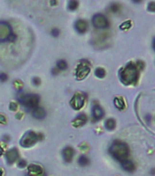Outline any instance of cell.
<instances>
[{"label": "cell", "instance_id": "6da1fadb", "mask_svg": "<svg viewBox=\"0 0 155 176\" xmlns=\"http://www.w3.org/2000/svg\"><path fill=\"white\" fill-rule=\"evenodd\" d=\"M139 78V68L137 64L130 62L120 71V81L126 85L132 84L137 82Z\"/></svg>", "mask_w": 155, "mask_h": 176}, {"label": "cell", "instance_id": "7a4b0ae2", "mask_svg": "<svg viewBox=\"0 0 155 176\" xmlns=\"http://www.w3.org/2000/svg\"><path fill=\"white\" fill-rule=\"evenodd\" d=\"M109 152L115 160L121 162L127 160L130 153V150L125 142H122L120 140H114L110 146Z\"/></svg>", "mask_w": 155, "mask_h": 176}, {"label": "cell", "instance_id": "3957f363", "mask_svg": "<svg viewBox=\"0 0 155 176\" xmlns=\"http://www.w3.org/2000/svg\"><path fill=\"white\" fill-rule=\"evenodd\" d=\"M18 102L24 105L28 110H33L37 106H39L40 98L36 94H24L20 93L18 95Z\"/></svg>", "mask_w": 155, "mask_h": 176}, {"label": "cell", "instance_id": "277c9868", "mask_svg": "<svg viewBox=\"0 0 155 176\" xmlns=\"http://www.w3.org/2000/svg\"><path fill=\"white\" fill-rule=\"evenodd\" d=\"M17 40V35L14 33L13 29L7 21H0V43L14 42Z\"/></svg>", "mask_w": 155, "mask_h": 176}, {"label": "cell", "instance_id": "5b68a950", "mask_svg": "<svg viewBox=\"0 0 155 176\" xmlns=\"http://www.w3.org/2000/svg\"><path fill=\"white\" fill-rule=\"evenodd\" d=\"M42 138H43V135L37 134L34 131L28 130L22 136L19 143H20V145L24 148H30L32 146H34L37 142V140H41Z\"/></svg>", "mask_w": 155, "mask_h": 176}, {"label": "cell", "instance_id": "8992f818", "mask_svg": "<svg viewBox=\"0 0 155 176\" xmlns=\"http://www.w3.org/2000/svg\"><path fill=\"white\" fill-rule=\"evenodd\" d=\"M89 72H90L89 62L86 60H82L76 68L75 75H76V78L78 80H83L88 76Z\"/></svg>", "mask_w": 155, "mask_h": 176}, {"label": "cell", "instance_id": "52a82bcc", "mask_svg": "<svg viewBox=\"0 0 155 176\" xmlns=\"http://www.w3.org/2000/svg\"><path fill=\"white\" fill-rule=\"evenodd\" d=\"M92 25L97 29H105L109 28V20L102 14H96L92 18Z\"/></svg>", "mask_w": 155, "mask_h": 176}, {"label": "cell", "instance_id": "ba28073f", "mask_svg": "<svg viewBox=\"0 0 155 176\" xmlns=\"http://www.w3.org/2000/svg\"><path fill=\"white\" fill-rule=\"evenodd\" d=\"M85 104V97L82 94H75L70 100V106L74 110H79Z\"/></svg>", "mask_w": 155, "mask_h": 176}, {"label": "cell", "instance_id": "9c48e42d", "mask_svg": "<svg viewBox=\"0 0 155 176\" xmlns=\"http://www.w3.org/2000/svg\"><path fill=\"white\" fill-rule=\"evenodd\" d=\"M74 29L79 34H84L89 29V23L85 19H78L74 23Z\"/></svg>", "mask_w": 155, "mask_h": 176}, {"label": "cell", "instance_id": "30bf717a", "mask_svg": "<svg viewBox=\"0 0 155 176\" xmlns=\"http://www.w3.org/2000/svg\"><path fill=\"white\" fill-rule=\"evenodd\" d=\"M18 158H19V152L18 151V149H16V148L10 149V150L7 151L6 153V160H7V164H9V165L15 163L18 160Z\"/></svg>", "mask_w": 155, "mask_h": 176}, {"label": "cell", "instance_id": "8fae6325", "mask_svg": "<svg viewBox=\"0 0 155 176\" xmlns=\"http://www.w3.org/2000/svg\"><path fill=\"white\" fill-rule=\"evenodd\" d=\"M91 115H92V117H93V121L100 120L104 116V110L99 104L96 103V104H94L92 105Z\"/></svg>", "mask_w": 155, "mask_h": 176}, {"label": "cell", "instance_id": "7c38bea8", "mask_svg": "<svg viewBox=\"0 0 155 176\" xmlns=\"http://www.w3.org/2000/svg\"><path fill=\"white\" fill-rule=\"evenodd\" d=\"M62 157H63V160L65 161L66 162L69 163L72 162V160L74 158V155H75V151L74 149L70 146H67L65 147L62 150Z\"/></svg>", "mask_w": 155, "mask_h": 176}, {"label": "cell", "instance_id": "4fadbf2b", "mask_svg": "<svg viewBox=\"0 0 155 176\" xmlns=\"http://www.w3.org/2000/svg\"><path fill=\"white\" fill-rule=\"evenodd\" d=\"M44 171L40 165L32 163L28 167V176H41L43 174Z\"/></svg>", "mask_w": 155, "mask_h": 176}, {"label": "cell", "instance_id": "5bb4252c", "mask_svg": "<svg viewBox=\"0 0 155 176\" xmlns=\"http://www.w3.org/2000/svg\"><path fill=\"white\" fill-rule=\"evenodd\" d=\"M31 115L35 119L42 120L46 117L47 112L43 108H41V106H37L36 108H34L33 110H31Z\"/></svg>", "mask_w": 155, "mask_h": 176}, {"label": "cell", "instance_id": "9a60e30c", "mask_svg": "<svg viewBox=\"0 0 155 176\" xmlns=\"http://www.w3.org/2000/svg\"><path fill=\"white\" fill-rule=\"evenodd\" d=\"M88 122V117L84 113L79 114L75 118L72 120V124L75 127H79L84 126Z\"/></svg>", "mask_w": 155, "mask_h": 176}, {"label": "cell", "instance_id": "2e32d148", "mask_svg": "<svg viewBox=\"0 0 155 176\" xmlns=\"http://www.w3.org/2000/svg\"><path fill=\"white\" fill-rule=\"evenodd\" d=\"M120 164H121V167L123 168V170H125L126 172H129V173L134 172L135 164L133 163V162L130 161V160H125V161L121 162Z\"/></svg>", "mask_w": 155, "mask_h": 176}, {"label": "cell", "instance_id": "e0dca14e", "mask_svg": "<svg viewBox=\"0 0 155 176\" xmlns=\"http://www.w3.org/2000/svg\"><path fill=\"white\" fill-rule=\"evenodd\" d=\"M114 105H115V108L119 110H123L125 108V103L121 97L114 98Z\"/></svg>", "mask_w": 155, "mask_h": 176}, {"label": "cell", "instance_id": "ac0fdd59", "mask_svg": "<svg viewBox=\"0 0 155 176\" xmlns=\"http://www.w3.org/2000/svg\"><path fill=\"white\" fill-rule=\"evenodd\" d=\"M105 127L107 130L111 131L116 127V121L113 118H109L105 121Z\"/></svg>", "mask_w": 155, "mask_h": 176}, {"label": "cell", "instance_id": "d6986e66", "mask_svg": "<svg viewBox=\"0 0 155 176\" xmlns=\"http://www.w3.org/2000/svg\"><path fill=\"white\" fill-rule=\"evenodd\" d=\"M78 163L79 165H81V167H86L90 163V162H89V159L86 155H81L79 157Z\"/></svg>", "mask_w": 155, "mask_h": 176}, {"label": "cell", "instance_id": "ffe728a7", "mask_svg": "<svg viewBox=\"0 0 155 176\" xmlns=\"http://www.w3.org/2000/svg\"><path fill=\"white\" fill-rule=\"evenodd\" d=\"M56 68L58 71H65L68 68V62L65 60H60L57 62Z\"/></svg>", "mask_w": 155, "mask_h": 176}, {"label": "cell", "instance_id": "44dd1931", "mask_svg": "<svg viewBox=\"0 0 155 176\" xmlns=\"http://www.w3.org/2000/svg\"><path fill=\"white\" fill-rule=\"evenodd\" d=\"M79 8V1L78 0H69L68 2V9L70 11H74Z\"/></svg>", "mask_w": 155, "mask_h": 176}, {"label": "cell", "instance_id": "7402d4cb", "mask_svg": "<svg viewBox=\"0 0 155 176\" xmlns=\"http://www.w3.org/2000/svg\"><path fill=\"white\" fill-rule=\"evenodd\" d=\"M95 75L97 76L98 78H99V79H102V78H104L105 77V75H106V72H105V70L103 68H97L95 70Z\"/></svg>", "mask_w": 155, "mask_h": 176}, {"label": "cell", "instance_id": "603a6c76", "mask_svg": "<svg viewBox=\"0 0 155 176\" xmlns=\"http://www.w3.org/2000/svg\"><path fill=\"white\" fill-rule=\"evenodd\" d=\"M110 11H112L113 13H117V12H118L119 10L120 9V6L119 4H116V3H114V4L110 5Z\"/></svg>", "mask_w": 155, "mask_h": 176}, {"label": "cell", "instance_id": "cb8c5ba5", "mask_svg": "<svg viewBox=\"0 0 155 176\" xmlns=\"http://www.w3.org/2000/svg\"><path fill=\"white\" fill-rule=\"evenodd\" d=\"M50 34L52 35V37H54V38H57V37L60 36V29H56V28H55V29H51Z\"/></svg>", "mask_w": 155, "mask_h": 176}, {"label": "cell", "instance_id": "d4e9b609", "mask_svg": "<svg viewBox=\"0 0 155 176\" xmlns=\"http://www.w3.org/2000/svg\"><path fill=\"white\" fill-rule=\"evenodd\" d=\"M131 21H126V22H124L123 24H121V25L120 26V28L121 29H128L131 28Z\"/></svg>", "mask_w": 155, "mask_h": 176}, {"label": "cell", "instance_id": "484cf974", "mask_svg": "<svg viewBox=\"0 0 155 176\" xmlns=\"http://www.w3.org/2000/svg\"><path fill=\"white\" fill-rule=\"evenodd\" d=\"M7 79H8V76H7V73H0V82L5 83Z\"/></svg>", "mask_w": 155, "mask_h": 176}, {"label": "cell", "instance_id": "4316f807", "mask_svg": "<svg viewBox=\"0 0 155 176\" xmlns=\"http://www.w3.org/2000/svg\"><path fill=\"white\" fill-rule=\"evenodd\" d=\"M148 10L151 12H155V2H150L148 4Z\"/></svg>", "mask_w": 155, "mask_h": 176}, {"label": "cell", "instance_id": "83f0119b", "mask_svg": "<svg viewBox=\"0 0 155 176\" xmlns=\"http://www.w3.org/2000/svg\"><path fill=\"white\" fill-rule=\"evenodd\" d=\"M41 83V80L39 77H34L33 79H32V84H33L35 86H37V85H39Z\"/></svg>", "mask_w": 155, "mask_h": 176}, {"label": "cell", "instance_id": "f1b7e54d", "mask_svg": "<svg viewBox=\"0 0 155 176\" xmlns=\"http://www.w3.org/2000/svg\"><path fill=\"white\" fill-rule=\"evenodd\" d=\"M26 166V162L25 161V160H21V161L18 162V168H21V169H23Z\"/></svg>", "mask_w": 155, "mask_h": 176}, {"label": "cell", "instance_id": "f546056e", "mask_svg": "<svg viewBox=\"0 0 155 176\" xmlns=\"http://www.w3.org/2000/svg\"><path fill=\"white\" fill-rule=\"evenodd\" d=\"M18 108V105L17 103H15V102H11L9 104V109L11 110V111H16Z\"/></svg>", "mask_w": 155, "mask_h": 176}, {"label": "cell", "instance_id": "4dcf8cb0", "mask_svg": "<svg viewBox=\"0 0 155 176\" xmlns=\"http://www.w3.org/2000/svg\"><path fill=\"white\" fill-rule=\"evenodd\" d=\"M0 123L1 124H6L7 123V117L4 115H0Z\"/></svg>", "mask_w": 155, "mask_h": 176}, {"label": "cell", "instance_id": "1f68e13d", "mask_svg": "<svg viewBox=\"0 0 155 176\" xmlns=\"http://www.w3.org/2000/svg\"><path fill=\"white\" fill-rule=\"evenodd\" d=\"M51 73H52V74H53V75H57L58 73H60V71H58V69H57V68L55 67V68H53V69H52Z\"/></svg>", "mask_w": 155, "mask_h": 176}, {"label": "cell", "instance_id": "d6a6232c", "mask_svg": "<svg viewBox=\"0 0 155 176\" xmlns=\"http://www.w3.org/2000/svg\"><path fill=\"white\" fill-rule=\"evenodd\" d=\"M2 140H4V141H9L10 140V137L8 136V135H4L3 136V138H2Z\"/></svg>", "mask_w": 155, "mask_h": 176}, {"label": "cell", "instance_id": "836d02e7", "mask_svg": "<svg viewBox=\"0 0 155 176\" xmlns=\"http://www.w3.org/2000/svg\"><path fill=\"white\" fill-rule=\"evenodd\" d=\"M57 4H58L57 0H50V5H51V6H56Z\"/></svg>", "mask_w": 155, "mask_h": 176}, {"label": "cell", "instance_id": "e575fe53", "mask_svg": "<svg viewBox=\"0 0 155 176\" xmlns=\"http://www.w3.org/2000/svg\"><path fill=\"white\" fill-rule=\"evenodd\" d=\"M132 2L133 3H136V4H139V3L141 2V0H132Z\"/></svg>", "mask_w": 155, "mask_h": 176}, {"label": "cell", "instance_id": "d590c367", "mask_svg": "<svg viewBox=\"0 0 155 176\" xmlns=\"http://www.w3.org/2000/svg\"><path fill=\"white\" fill-rule=\"evenodd\" d=\"M2 155H3V149L0 146V156H2Z\"/></svg>", "mask_w": 155, "mask_h": 176}, {"label": "cell", "instance_id": "8d00e7d4", "mask_svg": "<svg viewBox=\"0 0 155 176\" xmlns=\"http://www.w3.org/2000/svg\"><path fill=\"white\" fill-rule=\"evenodd\" d=\"M2 175H3V171L0 169V176H2Z\"/></svg>", "mask_w": 155, "mask_h": 176}, {"label": "cell", "instance_id": "74e56055", "mask_svg": "<svg viewBox=\"0 0 155 176\" xmlns=\"http://www.w3.org/2000/svg\"><path fill=\"white\" fill-rule=\"evenodd\" d=\"M153 49L155 50V40H154V41H153Z\"/></svg>", "mask_w": 155, "mask_h": 176}]
</instances>
